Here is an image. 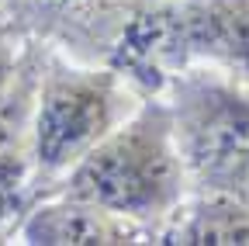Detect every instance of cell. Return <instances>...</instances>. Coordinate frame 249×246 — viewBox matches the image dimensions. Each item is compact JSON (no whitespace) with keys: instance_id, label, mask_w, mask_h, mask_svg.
Here are the masks:
<instances>
[{"instance_id":"cell-1","label":"cell","mask_w":249,"mask_h":246,"mask_svg":"<svg viewBox=\"0 0 249 246\" xmlns=\"http://www.w3.org/2000/svg\"><path fill=\"white\" fill-rule=\"evenodd\" d=\"M52 194L83 198L128 215L160 243V229L191 194L163 94H149L62 177Z\"/></svg>"},{"instance_id":"cell-2","label":"cell","mask_w":249,"mask_h":246,"mask_svg":"<svg viewBox=\"0 0 249 246\" xmlns=\"http://www.w3.org/2000/svg\"><path fill=\"white\" fill-rule=\"evenodd\" d=\"M142 101L145 94L111 63H80L45 45L35 108H31V152H35L38 194H52L62 177Z\"/></svg>"},{"instance_id":"cell-3","label":"cell","mask_w":249,"mask_h":246,"mask_svg":"<svg viewBox=\"0 0 249 246\" xmlns=\"http://www.w3.org/2000/svg\"><path fill=\"white\" fill-rule=\"evenodd\" d=\"M107 63L145 97L194 66L249 80V0H156L128 24Z\"/></svg>"},{"instance_id":"cell-4","label":"cell","mask_w":249,"mask_h":246,"mask_svg":"<svg viewBox=\"0 0 249 246\" xmlns=\"http://www.w3.org/2000/svg\"><path fill=\"white\" fill-rule=\"evenodd\" d=\"M183 160L187 188L249 201V80L218 70H180L160 90Z\"/></svg>"},{"instance_id":"cell-5","label":"cell","mask_w":249,"mask_h":246,"mask_svg":"<svg viewBox=\"0 0 249 246\" xmlns=\"http://www.w3.org/2000/svg\"><path fill=\"white\" fill-rule=\"evenodd\" d=\"M156 0H4V7L38 38L80 63H107L128 24Z\"/></svg>"},{"instance_id":"cell-6","label":"cell","mask_w":249,"mask_h":246,"mask_svg":"<svg viewBox=\"0 0 249 246\" xmlns=\"http://www.w3.org/2000/svg\"><path fill=\"white\" fill-rule=\"evenodd\" d=\"M45 42L31 38L18 73L0 87V243L18 239L24 215L35 208V152H31V108Z\"/></svg>"},{"instance_id":"cell-7","label":"cell","mask_w":249,"mask_h":246,"mask_svg":"<svg viewBox=\"0 0 249 246\" xmlns=\"http://www.w3.org/2000/svg\"><path fill=\"white\" fill-rule=\"evenodd\" d=\"M21 243L35 246H128L156 243V236L128 215L70 194H45L35 201L18 229Z\"/></svg>"},{"instance_id":"cell-8","label":"cell","mask_w":249,"mask_h":246,"mask_svg":"<svg viewBox=\"0 0 249 246\" xmlns=\"http://www.w3.org/2000/svg\"><path fill=\"white\" fill-rule=\"evenodd\" d=\"M160 243L177 246H249V201L191 191L160 229Z\"/></svg>"},{"instance_id":"cell-9","label":"cell","mask_w":249,"mask_h":246,"mask_svg":"<svg viewBox=\"0 0 249 246\" xmlns=\"http://www.w3.org/2000/svg\"><path fill=\"white\" fill-rule=\"evenodd\" d=\"M28 35H24V28L14 21V14L0 4V87H4L18 66H21V59H24V49H28Z\"/></svg>"},{"instance_id":"cell-10","label":"cell","mask_w":249,"mask_h":246,"mask_svg":"<svg viewBox=\"0 0 249 246\" xmlns=\"http://www.w3.org/2000/svg\"><path fill=\"white\" fill-rule=\"evenodd\" d=\"M0 4H4V0H0Z\"/></svg>"}]
</instances>
